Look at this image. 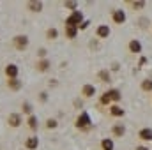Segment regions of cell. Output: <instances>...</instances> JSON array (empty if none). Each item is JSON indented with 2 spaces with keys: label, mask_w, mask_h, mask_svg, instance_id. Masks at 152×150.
Masks as SVG:
<instances>
[{
  "label": "cell",
  "mask_w": 152,
  "mask_h": 150,
  "mask_svg": "<svg viewBox=\"0 0 152 150\" xmlns=\"http://www.w3.org/2000/svg\"><path fill=\"white\" fill-rule=\"evenodd\" d=\"M81 20H83L81 12H80V11H75V12L66 20V27H75V28H76V27H78V23H80Z\"/></svg>",
  "instance_id": "cell-1"
},
{
  "label": "cell",
  "mask_w": 152,
  "mask_h": 150,
  "mask_svg": "<svg viewBox=\"0 0 152 150\" xmlns=\"http://www.w3.org/2000/svg\"><path fill=\"white\" fill-rule=\"evenodd\" d=\"M120 92L118 90H110L106 92V95H103V103H110V101H120Z\"/></svg>",
  "instance_id": "cell-2"
},
{
  "label": "cell",
  "mask_w": 152,
  "mask_h": 150,
  "mask_svg": "<svg viewBox=\"0 0 152 150\" xmlns=\"http://www.w3.org/2000/svg\"><path fill=\"white\" fill-rule=\"evenodd\" d=\"M14 46H16L18 50H25V48L28 46V39L25 37V36H16V37H14Z\"/></svg>",
  "instance_id": "cell-3"
},
{
  "label": "cell",
  "mask_w": 152,
  "mask_h": 150,
  "mask_svg": "<svg viewBox=\"0 0 152 150\" xmlns=\"http://www.w3.org/2000/svg\"><path fill=\"white\" fill-rule=\"evenodd\" d=\"M113 21L117 25H122V23L126 21V12H124L122 9H115L113 11Z\"/></svg>",
  "instance_id": "cell-4"
},
{
  "label": "cell",
  "mask_w": 152,
  "mask_h": 150,
  "mask_svg": "<svg viewBox=\"0 0 152 150\" xmlns=\"http://www.w3.org/2000/svg\"><path fill=\"white\" fill-rule=\"evenodd\" d=\"M76 125H78V127H88V125H90L88 115H87V113H81V115L78 117V120H76Z\"/></svg>",
  "instance_id": "cell-5"
},
{
  "label": "cell",
  "mask_w": 152,
  "mask_h": 150,
  "mask_svg": "<svg viewBox=\"0 0 152 150\" xmlns=\"http://www.w3.org/2000/svg\"><path fill=\"white\" fill-rule=\"evenodd\" d=\"M138 138H140V140H143V141H151V140H152V129H149V127L142 129V131L138 133Z\"/></svg>",
  "instance_id": "cell-6"
},
{
  "label": "cell",
  "mask_w": 152,
  "mask_h": 150,
  "mask_svg": "<svg viewBox=\"0 0 152 150\" xmlns=\"http://www.w3.org/2000/svg\"><path fill=\"white\" fill-rule=\"evenodd\" d=\"M81 94H83L85 97H92V95L96 94V87H94V85H85V87L81 88Z\"/></svg>",
  "instance_id": "cell-7"
},
{
  "label": "cell",
  "mask_w": 152,
  "mask_h": 150,
  "mask_svg": "<svg viewBox=\"0 0 152 150\" xmlns=\"http://www.w3.org/2000/svg\"><path fill=\"white\" fill-rule=\"evenodd\" d=\"M112 133H113V136H118V138H122V136L126 134V127H124L122 124H117V125H113Z\"/></svg>",
  "instance_id": "cell-8"
},
{
  "label": "cell",
  "mask_w": 152,
  "mask_h": 150,
  "mask_svg": "<svg viewBox=\"0 0 152 150\" xmlns=\"http://www.w3.org/2000/svg\"><path fill=\"white\" fill-rule=\"evenodd\" d=\"M97 37H101V39H104V37H108L110 36V28L106 27V25H101V27H97Z\"/></svg>",
  "instance_id": "cell-9"
},
{
  "label": "cell",
  "mask_w": 152,
  "mask_h": 150,
  "mask_svg": "<svg viewBox=\"0 0 152 150\" xmlns=\"http://www.w3.org/2000/svg\"><path fill=\"white\" fill-rule=\"evenodd\" d=\"M5 74L9 76L11 79H14L16 74H18V67H16V66H12V64H9V66L5 67Z\"/></svg>",
  "instance_id": "cell-10"
},
{
  "label": "cell",
  "mask_w": 152,
  "mask_h": 150,
  "mask_svg": "<svg viewBox=\"0 0 152 150\" xmlns=\"http://www.w3.org/2000/svg\"><path fill=\"white\" fill-rule=\"evenodd\" d=\"M129 51L131 53H140L142 51V42L140 41H131L129 42Z\"/></svg>",
  "instance_id": "cell-11"
},
{
  "label": "cell",
  "mask_w": 152,
  "mask_h": 150,
  "mask_svg": "<svg viewBox=\"0 0 152 150\" xmlns=\"http://www.w3.org/2000/svg\"><path fill=\"white\" fill-rule=\"evenodd\" d=\"M25 145H27V149H28V150H34V149H37L39 141H37V138H36V136H32V138H28V140H27V143H25Z\"/></svg>",
  "instance_id": "cell-12"
},
{
  "label": "cell",
  "mask_w": 152,
  "mask_h": 150,
  "mask_svg": "<svg viewBox=\"0 0 152 150\" xmlns=\"http://www.w3.org/2000/svg\"><path fill=\"white\" fill-rule=\"evenodd\" d=\"M9 124H11L12 127H18V125H20V115H16V113L9 115Z\"/></svg>",
  "instance_id": "cell-13"
},
{
  "label": "cell",
  "mask_w": 152,
  "mask_h": 150,
  "mask_svg": "<svg viewBox=\"0 0 152 150\" xmlns=\"http://www.w3.org/2000/svg\"><path fill=\"white\" fill-rule=\"evenodd\" d=\"M101 147H103V150H113V141L106 138V140L101 141Z\"/></svg>",
  "instance_id": "cell-14"
},
{
  "label": "cell",
  "mask_w": 152,
  "mask_h": 150,
  "mask_svg": "<svg viewBox=\"0 0 152 150\" xmlns=\"http://www.w3.org/2000/svg\"><path fill=\"white\" fill-rule=\"evenodd\" d=\"M110 113H112L113 117H122V115H124V110H122L120 106H112V108H110Z\"/></svg>",
  "instance_id": "cell-15"
},
{
  "label": "cell",
  "mask_w": 152,
  "mask_h": 150,
  "mask_svg": "<svg viewBox=\"0 0 152 150\" xmlns=\"http://www.w3.org/2000/svg\"><path fill=\"white\" fill-rule=\"evenodd\" d=\"M142 90L151 92L152 90V79H143V81H142Z\"/></svg>",
  "instance_id": "cell-16"
},
{
  "label": "cell",
  "mask_w": 152,
  "mask_h": 150,
  "mask_svg": "<svg viewBox=\"0 0 152 150\" xmlns=\"http://www.w3.org/2000/svg\"><path fill=\"white\" fill-rule=\"evenodd\" d=\"M66 36H67L69 39L76 37V28L75 27H66Z\"/></svg>",
  "instance_id": "cell-17"
},
{
  "label": "cell",
  "mask_w": 152,
  "mask_h": 150,
  "mask_svg": "<svg viewBox=\"0 0 152 150\" xmlns=\"http://www.w3.org/2000/svg\"><path fill=\"white\" fill-rule=\"evenodd\" d=\"M28 7H30V11H41V7H42V4H41V2H30V4H28Z\"/></svg>",
  "instance_id": "cell-18"
},
{
  "label": "cell",
  "mask_w": 152,
  "mask_h": 150,
  "mask_svg": "<svg viewBox=\"0 0 152 150\" xmlns=\"http://www.w3.org/2000/svg\"><path fill=\"white\" fill-rule=\"evenodd\" d=\"M97 76H99L101 81H110V73H108V71H101Z\"/></svg>",
  "instance_id": "cell-19"
},
{
  "label": "cell",
  "mask_w": 152,
  "mask_h": 150,
  "mask_svg": "<svg viewBox=\"0 0 152 150\" xmlns=\"http://www.w3.org/2000/svg\"><path fill=\"white\" fill-rule=\"evenodd\" d=\"M48 66H50V62H48V60H41V62L37 64V69H39V71H46V69H48Z\"/></svg>",
  "instance_id": "cell-20"
},
{
  "label": "cell",
  "mask_w": 152,
  "mask_h": 150,
  "mask_svg": "<svg viewBox=\"0 0 152 150\" xmlns=\"http://www.w3.org/2000/svg\"><path fill=\"white\" fill-rule=\"evenodd\" d=\"M28 125H30L32 129H36V127H37V118H36V117H30V118H28Z\"/></svg>",
  "instance_id": "cell-21"
},
{
  "label": "cell",
  "mask_w": 152,
  "mask_h": 150,
  "mask_svg": "<svg viewBox=\"0 0 152 150\" xmlns=\"http://www.w3.org/2000/svg\"><path fill=\"white\" fill-rule=\"evenodd\" d=\"M9 87H11V88H20V81H16V79H9Z\"/></svg>",
  "instance_id": "cell-22"
},
{
  "label": "cell",
  "mask_w": 152,
  "mask_h": 150,
  "mask_svg": "<svg viewBox=\"0 0 152 150\" xmlns=\"http://www.w3.org/2000/svg\"><path fill=\"white\" fill-rule=\"evenodd\" d=\"M131 5H133L134 9H142V7L145 5V2H131Z\"/></svg>",
  "instance_id": "cell-23"
},
{
  "label": "cell",
  "mask_w": 152,
  "mask_h": 150,
  "mask_svg": "<svg viewBox=\"0 0 152 150\" xmlns=\"http://www.w3.org/2000/svg\"><path fill=\"white\" fill-rule=\"evenodd\" d=\"M48 37L55 39V37H57V30H55V28H50V30H48Z\"/></svg>",
  "instance_id": "cell-24"
},
{
  "label": "cell",
  "mask_w": 152,
  "mask_h": 150,
  "mask_svg": "<svg viewBox=\"0 0 152 150\" xmlns=\"http://www.w3.org/2000/svg\"><path fill=\"white\" fill-rule=\"evenodd\" d=\"M23 111H25V113H30V111H32V106H30L28 103H27V104H23Z\"/></svg>",
  "instance_id": "cell-25"
},
{
  "label": "cell",
  "mask_w": 152,
  "mask_h": 150,
  "mask_svg": "<svg viewBox=\"0 0 152 150\" xmlns=\"http://www.w3.org/2000/svg\"><path fill=\"white\" fill-rule=\"evenodd\" d=\"M48 127L51 129V127H57V122L55 120H48Z\"/></svg>",
  "instance_id": "cell-26"
},
{
  "label": "cell",
  "mask_w": 152,
  "mask_h": 150,
  "mask_svg": "<svg viewBox=\"0 0 152 150\" xmlns=\"http://www.w3.org/2000/svg\"><path fill=\"white\" fill-rule=\"evenodd\" d=\"M66 7H71V9H75V7H76V2H66Z\"/></svg>",
  "instance_id": "cell-27"
},
{
  "label": "cell",
  "mask_w": 152,
  "mask_h": 150,
  "mask_svg": "<svg viewBox=\"0 0 152 150\" xmlns=\"http://www.w3.org/2000/svg\"><path fill=\"white\" fill-rule=\"evenodd\" d=\"M136 150H149L147 147H136Z\"/></svg>",
  "instance_id": "cell-28"
}]
</instances>
